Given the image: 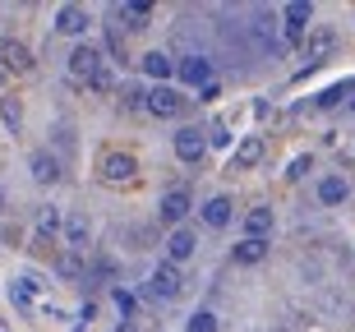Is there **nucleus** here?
Listing matches in <instances>:
<instances>
[{
	"label": "nucleus",
	"mask_w": 355,
	"mask_h": 332,
	"mask_svg": "<svg viewBox=\"0 0 355 332\" xmlns=\"http://www.w3.org/2000/svg\"><path fill=\"white\" fill-rule=\"evenodd\" d=\"M106 69V51L97 42H74L69 51V83H92Z\"/></svg>",
	"instance_id": "1"
},
{
	"label": "nucleus",
	"mask_w": 355,
	"mask_h": 332,
	"mask_svg": "<svg viewBox=\"0 0 355 332\" xmlns=\"http://www.w3.org/2000/svg\"><path fill=\"white\" fill-rule=\"evenodd\" d=\"M97 175H102L106 185H134V180H139V157L111 148V152H102V161H97Z\"/></svg>",
	"instance_id": "2"
},
{
	"label": "nucleus",
	"mask_w": 355,
	"mask_h": 332,
	"mask_svg": "<svg viewBox=\"0 0 355 332\" xmlns=\"http://www.w3.org/2000/svg\"><path fill=\"white\" fill-rule=\"evenodd\" d=\"M309 24H314V5H309V0H291V5H282V37H286L291 46L309 37Z\"/></svg>",
	"instance_id": "3"
},
{
	"label": "nucleus",
	"mask_w": 355,
	"mask_h": 332,
	"mask_svg": "<svg viewBox=\"0 0 355 332\" xmlns=\"http://www.w3.org/2000/svg\"><path fill=\"white\" fill-rule=\"evenodd\" d=\"M144 111H148V116H157V120H175V116L184 111L180 88H171V83H153V88H148Z\"/></svg>",
	"instance_id": "4"
},
{
	"label": "nucleus",
	"mask_w": 355,
	"mask_h": 332,
	"mask_svg": "<svg viewBox=\"0 0 355 332\" xmlns=\"http://www.w3.org/2000/svg\"><path fill=\"white\" fill-rule=\"evenodd\" d=\"M332 51H337V33H332V28H314V33L304 37V65H300V74L318 69L323 60H332Z\"/></svg>",
	"instance_id": "5"
},
{
	"label": "nucleus",
	"mask_w": 355,
	"mask_h": 332,
	"mask_svg": "<svg viewBox=\"0 0 355 332\" xmlns=\"http://www.w3.org/2000/svg\"><path fill=\"white\" fill-rule=\"evenodd\" d=\"M171 148H175V157H180L184 166H198V161H203V152H208V130L184 125V130L171 139Z\"/></svg>",
	"instance_id": "6"
},
{
	"label": "nucleus",
	"mask_w": 355,
	"mask_h": 332,
	"mask_svg": "<svg viewBox=\"0 0 355 332\" xmlns=\"http://www.w3.org/2000/svg\"><path fill=\"white\" fill-rule=\"evenodd\" d=\"M189 208H194V194H189L184 185H175V189H166V194H162L157 217H162V222H166V226L175 231V226H180L184 217H189Z\"/></svg>",
	"instance_id": "7"
},
{
	"label": "nucleus",
	"mask_w": 355,
	"mask_h": 332,
	"mask_svg": "<svg viewBox=\"0 0 355 332\" xmlns=\"http://www.w3.org/2000/svg\"><path fill=\"white\" fill-rule=\"evenodd\" d=\"M175 79H180L184 88H198V93H203L212 83V60L208 55H180V60H175Z\"/></svg>",
	"instance_id": "8"
},
{
	"label": "nucleus",
	"mask_w": 355,
	"mask_h": 332,
	"mask_svg": "<svg viewBox=\"0 0 355 332\" xmlns=\"http://www.w3.org/2000/svg\"><path fill=\"white\" fill-rule=\"evenodd\" d=\"M88 24H92V14L83 10V5H60V10H55V33H65V37L88 42Z\"/></svg>",
	"instance_id": "9"
},
{
	"label": "nucleus",
	"mask_w": 355,
	"mask_h": 332,
	"mask_svg": "<svg viewBox=\"0 0 355 332\" xmlns=\"http://www.w3.org/2000/svg\"><path fill=\"white\" fill-rule=\"evenodd\" d=\"M268 152V139L263 134H245L236 143V152H231V171H250V166H259Z\"/></svg>",
	"instance_id": "10"
},
{
	"label": "nucleus",
	"mask_w": 355,
	"mask_h": 332,
	"mask_svg": "<svg viewBox=\"0 0 355 332\" xmlns=\"http://www.w3.org/2000/svg\"><path fill=\"white\" fill-rule=\"evenodd\" d=\"M180 291H184V277H180V268L162 259V263L153 268V295H157V300H175Z\"/></svg>",
	"instance_id": "11"
},
{
	"label": "nucleus",
	"mask_w": 355,
	"mask_h": 332,
	"mask_svg": "<svg viewBox=\"0 0 355 332\" xmlns=\"http://www.w3.org/2000/svg\"><path fill=\"white\" fill-rule=\"evenodd\" d=\"M0 69H5V74H28V69H33V51L14 37H0Z\"/></svg>",
	"instance_id": "12"
},
{
	"label": "nucleus",
	"mask_w": 355,
	"mask_h": 332,
	"mask_svg": "<svg viewBox=\"0 0 355 332\" xmlns=\"http://www.w3.org/2000/svg\"><path fill=\"white\" fill-rule=\"evenodd\" d=\"M194 250H198V236L189 231V226H175L171 236H166V263H189L194 259Z\"/></svg>",
	"instance_id": "13"
},
{
	"label": "nucleus",
	"mask_w": 355,
	"mask_h": 332,
	"mask_svg": "<svg viewBox=\"0 0 355 332\" xmlns=\"http://www.w3.org/2000/svg\"><path fill=\"white\" fill-rule=\"evenodd\" d=\"M28 175H33L37 185H55V180H60V157L46 152V148H37V152L28 157Z\"/></svg>",
	"instance_id": "14"
},
{
	"label": "nucleus",
	"mask_w": 355,
	"mask_h": 332,
	"mask_svg": "<svg viewBox=\"0 0 355 332\" xmlns=\"http://www.w3.org/2000/svg\"><path fill=\"white\" fill-rule=\"evenodd\" d=\"M60 236H65V245L74 254H83V250H88V236H92L88 217H83V213H65V231H60Z\"/></svg>",
	"instance_id": "15"
},
{
	"label": "nucleus",
	"mask_w": 355,
	"mask_h": 332,
	"mask_svg": "<svg viewBox=\"0 0 355 332\" xmlns=\"http://www.w3.org/2000/svg\"><path fill=\"white\" fill-rule=\"evenodd\" d=\"M231 213H236V203L226 199V194H212V199L203 203V222H208L212 231H226V226H231Z\"/></svg>",
	"instance_id": "16"
},
{
	"label": "nucleus",
	"mask_w": 355,
	"mask_h": 332,
	"mask_svg": "<svg viewBox=\"0 0 355 332\" xmlns=\"http://www.w3.org/2000/svg\"><path fill=\"white\" fill-rule=\"evenodd\" d=\"M144 74L148 79H157V83H166V79H175V55H166V51H148L144 60Z\"/></svg>",
	"instance_id": "17"
},
{
	"label": "nucleus",
	"mask_w": 355,
	"mask_h": 332,
	"mask_svg": "<svg viewBox=\"0 0 355 332\" xmlns=\"http://www.w3.org/2000/svg\"><path fill=\"white\" fill-rule=\"evenodd\" d=\"M351 199V185H346L342 175H323L318 180V203H328V208H337V203Z\"/></svg>",
	"instance_id": "18"
},
{
	"label": "nucleus",
	"mask_w": 355,
	"mask_h": 332,
	"mask_svg": "<svg viewBox=\"0 0 355 332\" xmlns=\"http://www.w3.org/2000/svg\"><path fill=\"white\" fill-rule=\"evenodd\" d=\"M231 259H236L240 268H254V263H263V259H268V240H250V236H245V240L236 245V250H231Z\"/></svg>",
	"instance_id": "19"
},
{
	"label": "nucleus",
	"mask_w": 355,
	"mask_h": 332,
	"mask_svg": "<svg viewBox=\"0 0 355 332\" xmlns=\"http://www.w3.org/2000/svg\"><path fill=\"white\" fill-rule=\"evenodd\" d=\"M60 231H65V213H60V208H42L37 213V245L55 240Z\"/></svg>",
	"instance_id": "20"
},
{
	"label": "nucleus",
	"mask_w": 355,
	"mask_h": 332,
	"mask_svg": "<svg viewBox=\"0 0 355 332\" xmlns=\"http://www.w3.org/2000/svg\"><path fill=\"white\" fill-rule=\"evenodd\" d=\"M120 19H130V28H148V19H153V5H144V0H125V5H116Z\"/></svg>",
	"instance_id": "21"
},
{
	"label": "nucleus",
	"mask_w": 355,
	"mask_h": 332,
	"mask_svg": "<svg viewBox=\"0 0 355 332\" xmlns=\"http://www.w3.org/2000/svg\"><path fill=\"white\" fill-rule=\"evenodd\" d=\"M0 120H5L10 134H19L24 130V102H19V97H0Z\"/></svg>",
	"instance_id": "22"
},
{
	"label": "nucleus",
	"mask_w": 355,
	"mask_h": 332,
	"mask_svg": "<svg viewBox=\"0 0 355 332\" xmlns=\"http://www.w3.org/2000/svg\"><path fill=\"white\" fill-rule=\"evenodd\" d=\"M245 231H250V240H268V231H272V208H254V213L245 217Z\"/></svg>",
	"instance_id": "23"
},
{
	"label": "nucleus",
	"mask_w": 355,
	"mask_h": 332,
	"mask_svg": "<svg viewBox=\"0 0 355 332\" xmlns=\"http://www.w3.org/2000/svg\"><path fill=\"white\" fill-rule=\"evenodd\" d=\"M351 88H355V79H351V83H332V88H323V93L314 97V107H318V111H332V107H342Z\"/></svg>",
	"instance_id": "24"
},
{
	"label": "nucleus",
	"mask_w": 355,
	"mask_h": 332,
	"mask_svg": "<svg viewBox=\"0 0 355 332\" xmlns=\"http://www.w3.org/2000/svg\"><path fill=\"white\" fill-rule=\"evenodd\" d=\"M10 305H14V309H33V305H37V295H33V286H28L24 277L10 281Z\"/></svg>",
	"instance_id": "25"
},
{
	"label": "nucleus",
	"mask_w": 355,
	"mask_h": 332,
	"mask_svg": "<svg viewBox=\"0 0 355 332\" xmlns=\"http://www.w3.org/2000/svg\"><path fill=\"white\" fill-rule=\"evenodd\" d=\"M55 272H60V277H69V281L88 277V268H83V259H79L74 250H69V254H60V263H55Z\"/></svg>",
	"instance_id": "26"
},
{
	"label": "nucleus",
	"mask_w": 355,
	"mask_h": 332,
	"mask_svg": "<svg viewBox=\"0 0 355 332\" xmlns=\"http://www.w3.org/2000/svg\"><path fill=\"white\" fill-rule=\"evenodd\" d=\"M111 300H116V309L125 314V319H134V314H139V295H134L130 286H111Z\"/></svg>",
	"instance_id": "27"
},
{
	"label": "nucleus",
	"mask_w": 355,
	"mask_h": 332,
	"mask_svg": "<svg viewBox=\"0 0 355 332\" xmlns=\"http://www.w3.org/2000/svg\"><path fill=\"white\" fill-rule=\"evenodd\" d=\"M189 332H217V314L212 309H194L189 314Z\"/></svg>",
	"instance_id": "28"
},
{
	"label": "nucleus",
	"mask_w": 355,
	"mask_h": 332,
	"mask_svg": "<svg viewBox=\"0 0 355 332\" xmlns=\"http://www.w3.org/2000/svg\"><path fill=\"white\" fill-rule=\"evenodd\" d=\"M208 148H231V130H226V120H217L208 130Z\"/></svg>",
	"instance_id": "29"
},
{
	"label": "nucleus",
	"mask_w": 355,
	"mask_h": 332,
	"mask_svg": "<svg viewBox=\"0 0 355 332\" xmlns=\"http://www.w3.org/2000/svg\"><path fill=\"white\" fill-rule=\"evenodd\" d=\"M88 88H97V93H111V88H116V74H111V65H106L102 74H97V79L88 83Z\"/></svg>",
	"instance_id": "30"
},
{
	"label": "nucleus",
	"mask_w": 355,
	"mask_h": 332,
	"mask_svg": "<svg viewBox=\"0 0 355 332\" xmlns=\"http://www.w3.org/2000/svg\"><path fill=\"white\" fill-rule=\"evenodd\" d=\"M217 97H222V83L212 79V83H208V88H203V93H198V102H217Z\"/></svg>",
	"instance_id": "31"
},
{
	"label": "nucleus",
	"mask_w": 355,
	"mask_h": 332,
	"mask_svg": "<svg viewBox=\"0 0 355 332\" xmlns=\"http://www.w3.org/2000/svg\"><path fill=\"white\" fill-rule=\"evenodd\" d=\"M304 171H309V157H295V161H291V171H286V175H291V180H300Z\"/></svg>",
	"instance_id": "32"
},
{
	"label": "nucleus",
	"mask_w": 355,
	"mask_h": 332,
	"mask_svg": "<svg viewBox=\"0 0 355 332\" xmlns=\"http://www.w3.org/2000/svg\"><path fill=\"white\" fill-rule=\"evenodd\" d=\"M92 319H97V305H92V300H88V305L79 309V323H92Z\"/></svg>",
	"instance_id": "33"
},
{
	"label": "nucleus",
	"mask_w": 355,
	"mask_h": 332,
	"mask_svg": "<svg viewBox=\"0 0 355 332\" xmlns=\"http://www.w3.org/2000/svg\"><path fill=\"white\" fill-rule=\"evenodd\" d=\"M116 332H134V328H130V323H120V328H116Z\"/></svg>",
	"instance_id": "34"
},
{
	"label": "nucleus",
	"mask_w": 355,
	"mask_h": 332,
	"mask_svg": "<svg viewBox=\"0 0 355 332\" xmlns=\"http://www.w3.org/2000/svg\"><path fill=\"white\" fill-rule=\"evenodd\" d=\"M351 111H355V88H351Z\"/></svg>",
	"instance_id": "35"
},
{
	"label": "nucleus",
	"mask_w": 355,
	"mask_h": 332,
	"mask_svg": "<svg viewBox=\"0 0 355 332\" xmlns=\"http://www.w3.org/2000/svg\"><path fill=\"white\" fill-rule=\"evenodd\" d=\"M5 79H10V74H5V69H0V83H5Z\"/></svg>",
	"instance_id": "36"
},
{
	"label": "nucleus",
	"mask_w": 355,
	"mask_h": 332,
	"mask_svg": "<svg viewBox=\"0 0 355 332\" xmlns=\"http://www.w3.org/2000/svg\"><path fill=\"white\" fill-rule=\"evenodd\" d=\"M0 208H5V194H0Z\"/></svg>",
	"instance_id": "37"
},
{
	"label": "nucleus",
	"mask_w": 355,
	"mask_h": 332,
	"mask_svg": "<svg viewBox=\"0 0 355 332\" xmlns=\"http://www.w3.org/2000/svg\"><path fill=\"white\" fill-rule=\"evenodd\" d=\"M0 332H5V323H0Z\"/></svg>",
	"instance_id": "38"
}]
</instances>
